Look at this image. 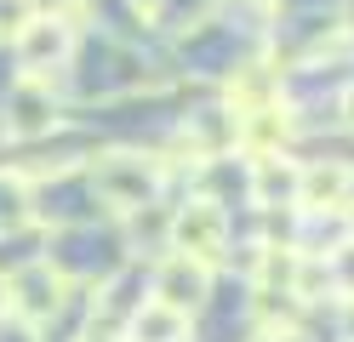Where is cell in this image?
Instances as JSON below:
<instances>
[{
    "mask_svg": "<svg viewBox=\"0 0 354 342\" xmlns=\"http://www.w3.org/2000/svg\"><path fill=\"white\" fill-rule=\"evenodd\" d=\"M297 177H303V166L292 154H257L252 160V200L257 205H297Z\"/></svg>",
    "mask_w": 354,
    "mask_h": 342,
    "instance_id": "9c48e42d",
    "label": "cell"
},
{
    "mask_svg": "<svg viewBox=\"0 0 354 342\" xmlns=\"http://www.w3.org/2000/svg\"><path fill=\"white\" fill-rule=\"evenodd\" d=\"M126 342H189V314H177L166 303H138V314L126 319Z\"/></svg>",
    "mask_w": 354,
    "mask_h": 342,
    "instance_id": "8fae6325",
    "label": "cell"
},
{
    "mask_svg": "<svg viewBox=\"0 0 354 342\" xmlns=\"http://www.w3.org/2000/svg\"><path fill=\"white\" fill-rule=\"evenodd\" d=\"M348 200H354V166L348 160H303L297 211H348Z\"/></svg>",
    "mask_w": 354,
    "mask_h": 342,
    "instance_id": "52a82bcc",
    "label": "cell"
},
{
    "mask_svg": "<svg viewBox=\"0 0 354 342\" xmlns=\"http://www.w3.org/2000/svg\"><path fill=\"white\" fill-rule=\"evenodd\" d=\"M57 120H63V108H57L52 80L24 75V80L12 86V97H6V137H17V143H35V137H46Z\"/></svg>",
    "mask_w": 354,
    "mask_h": 342,
    "instance_id": "8992f818",
    "label": "cell"
},
{
    "mask_svg": "<svg viewBox=\"0 0 354 342\" xmlns=\"http://www.w3.org/2000/svg\"><path fill=\"white\" fill-rule=\"evenodd\" d=\"M29 222H35V171L0 166V240L24 234Z\"/></svg>",
    "mask_w": 354,
    "mask_h": 342,
    "instance_id": "30bf717a",
    "label": "cell"
},
{
    "mask_svg": "<svg viewBox=\"0 0 354 342\" xmlns=\"http://www.w3.org/2000/svg\"><path fill=\"white\" fill-rule=\"evenodd\" d=\"M149 296L194 319L206 308V296H212V263L189 257V251H166V257L154 263V274H149Z\"/></svg>",
    "mask_w": 354,
    "mask_h": 342,
    "instance_id": "277c9868",
    "label": "cell"
},
{
    "mask_svg": "<svg viewBox=\"0 0 354 342\" xmlns=\"http://www.w3.org/2000/svg\"><path fill=\"white\" fill-rule=\"evenodd\" d=\"M40 12H46V0H0V40H17Z\"/></svg>",
    "mask_w": 354,
    "mask_h": 342,
    "instance_id": "7c38bea8",
    "label": "cell"
},
{
    "mask_svg": "<svg viewBox=\"0 0 354 342\" xmlns=\"http://www.w3.org/2000/svg\"><path fill=\"white\" fill-rule=\"evenodd\" d=\"M12 52H17V63H24V75L52 80V68H63V63H69V52H75V12H69V6L40 12L29 29L12 40Z\"/></svg>",
    "mask_w": 354,
    "mask_h": 342,
    "instance_id": "3957f363",
    "label": "cell"
},
{
    "mask_svg": "<svg viewBox=\"0 0 354 342\" xmlns=\"http://www.w3.org/2000/svg\"><path fill=\"white\" fill-rule=\"evenodd\" d=\"M263 342H303L297 325H263Z\"/></svg>",
    "mask_w": 354,
    "mask_h": 342,
    "instance_id": "4fadbf2b",
    "label": "cell"
},
{
    "mask_svg": "<svg viewBox=\"0 0 354 342\" xmlns=\"http://www.w3.org/2000/svg\"><path fill=\"white\" fill-rule=\"evenodd\" d=\"M126 6H131V12H143V17H166L171 0H126Z\"/></svg>",
    "mask_w": 354,
    "mask_h": 342,
    "instance_id": "5bb4252c",
    "label": "cell"
},
{
    "mask_svg": "<svg viewBox=\"0 0 354 342\" xmlns=\"http://www.w3.org/2000/svg\"><path fill=\"white\" fill-rule=\"evenodd\" d=\"M69 274H63L57 263L46 257H29L24 268H12L6 280V308L12 319H24V325H46V319H57L63 308H69Z\"/></svg>",
    "mask_w": 354,
    "mask_h": 342,
    "instance_id": "7a4b0ae2",
    "label": "cell"
},
{
    "mask_svg": "<svg viewBox=\"0 0 354 342\" xmlns=\"http://www.w3.org/2000/svg\"><path fill=\"white\" fill-rule=\"evenodd\" d=\"M86 182H92V200H103L109 211H143V205L160 200V160L143 154V149H109V154H92V166H86Z\"/></svg>",
    "mask_w": 354,
    "mask_h": 342,
    "instance_id": "6da1fadb",
    "label": "cell"
},
{
    "mask_svg": "<svg viewBox=\"0 0 354 342\" xmlns=\"http://www.w3.org/2000/svg\"><path fill=\"white\" fill-rule=\"evenodd\" d=\"M80 342H126V336H109V331H97V325H92V331H86Z\"/></svg>",
    "mask_w": 354,
    "mask_h": 342,
    "instance_id": "2e32d148",
    "label": "cell"
},
{
    "mask_svg": "<svg viewBox=\"0 0 354 342\" xmlns=\"http://www.w3.org/2000/svg\"><path fill=\"white\" fill-rule=\"evenodd\" d=\"M286 143H292V108H286V103H263V108L234 114V149L246 160L286 154Z\"/></svg>",
    "mask_w": 354,
    "mask_h": 342,
    "instance_id": "ba28073f",
    "label": "cell"
},
{
    "mask_svg": "<svg viewBox=\"0 0 354 342\" xmlns=\"http://www.w3.org/2000/svg\"><path fill=\"white\" fill-rule=\"evenodd\" d=\"M337 108H343V126H354V86L343 91V103H337Z\"/></svg>",
    "mask_w": 354,
    "mask_h": 342,
    "instance_id": "9a60e30c",
    "label": "cell"
},
{
    "mask_svg": "<svg viewBox=\"0 0 354 342\" xmlns=\"http://www.w3.org/2000/svg\"><path fill=\"white\" fill-rule=\"evenodd\" d=\"M171 251H189V257H201V263H223V251H229V217H223V205L217 200H183L171 211Z\"/></svg>",
    "mask_w": 354,
    "mask_h": 342,
    "instance_id": "5b68a950",
    "label": "cell"
},
{
    "mask_svg": "<svg viewBox=\"0 0 354 342\" xmlns=\"http://www.w3.org/2000/svg\"><path fill=\"white\" fill-rule=\"evenodd\" d=\"M6 314H12V308H6V280H0V319H6Z\"/></svg>",
    "mask_w": 354,
    "mask_h": 342,
    "instance_id": "e0dca14e",
    "label": "cell"
}]
</instances>
